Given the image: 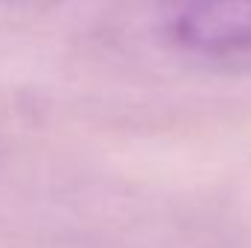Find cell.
Masks as SVG:
<instances>
[{"mask_svg":"<svg viewBox=\"0 0 251 248\" xmlns=\"http://www.w3.org/2000/svg\"><path fill=\"white\" fill-rule=\"evenodd\" d=\"M155 21L176 56L222 73L251 70V0H155Z\"/></svg>","mask_w":251,"mask_h":248,"instance_id":"6da1fadb","label":"cell"},{"mask_svg":"<svg viewBox=\"0 0 251 248\" xmlns=\"http://www.w3.org/2000/svg\"><path fill=\"white\" fill-rule=\"evenodd\" d=\"M0 3H35V0H0Z\"/></svg>","mask_w":251,"mask_h":248,"instance_id":"7a4b0ae2","label":"cell"}]
</instances>
